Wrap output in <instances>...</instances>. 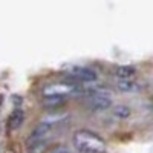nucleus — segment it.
Returning a JSON list of instances; mask_svg holds the SVG:
<instances>
[{
    "label": "nucleus",
    "instance_id": "423d86ee",
    "mask_svg": "<svg viewBox=\"0 0 153 153\" xmlns=\"http://www.w3.org/2000/svg\"><path fill=\"white\" fill-rule=\"evenodd\" d=\"M115 74H117V76L121 78V81H130L132 76L135 75V69L132 66H120Z\"/></svg>",
    "mask_w": 153,
    "mask_h": 153
},
{
    "label": "nucleus",
    "instance_id": "6e6552de",
    "mask_svg": "<svg viewBox=\"0 0 153 153\" xmlns=\"http://www.w3.org/2000/svg\"><path fill=\"white\" fill-rule=\"evenodd\" d=\"M118 87L121 89V91H124V92H132V91H136L138 89L136 84L132 83V81H120Z\"/></svg>",
    "mask_w": 153,
    "mask_h": 153
},
{
    "label": "nucleus",
    "instance_id": "f03ea898",
    "mask_svg": "<svg viewBox=\"0 0 153 153\" xmlns=\"http://www.w3.org/2000/svg\"><path fill=\"white\" fill-rule=\"evenodd\" d=\"M68 76L74 81H80V83H91L97 80V74L95 71L89 69V68H81V66H75L71 68L68 72Z\"/></svg>",
    "mask_w": 153,
    "mask_h": 153
},
{
    "label": "nucleus",
    "instance_id": "20e7f679",
    "mask_svg": "<svg viewBox=\"0 0 153 153\" xmlns=\"http://www.w3.org/2000/svg\"><path fill=\"white\" fill-rule=\"evenodd\" d=\"M75 91V86H69V84H51L45 89V95L46 97H63L71 95Z\"/></svg>",
    "mask_w": 153,
    "mask_h": 153
},
{
    "label": "nucleus",
    "instance_id": "1a4fd4ad",
    "mask_svg": "<svg viewBox=\"0 0 153 153\" xmlns=\"http://www.w3.org/2000/svg\"><path fill=\"white\" fill-rule=\"evenodd\" d=\"M51 153H69V150L66 147H58V149H54Z\"/></svg>",
    "mask_w": 153,
    "mask_h": 153
},
{
    "label": "nucleus",
    "instance_id": "39448f33",
    "mask_svg": "<svg viewBox=\"0 0 153 153\" xmlns=\"http://www.w3.org/2000/svg\"><path fill=\"white\" fill-rule=\"evenodd\" d=\"M23 121H25L23 110L22 109H16V110H12V113L8 117V127L11 130H16L23 124Z\"/></svg>",
    "mask_w": 153,
    "mask_h": 153
},
{
    "label": "nucleus",
    "instance_id": "f257e3e1",
    "mask_svg": "<svg viewBox=\"0 0 153 153\" xmlns=\"http://www.w3.org/2000/svg\"><path fill=\"white\" fill-rule=\"evenodd\" d=\"M74 146L81 153H106L103 138L89 130H78L74 135Z\"/></svg>",
    "mask_w": 153,
    "mask_h": 153
},
{
    "label": "nucleus",
    "instance_id": "7ed1b4c3",
    "mask_svg": "<svg viewBox=\"0 0 153 153\" xmlns=\"http://www.w3.org/2000/svg\"><path fill=\"white\" fill-rule=\"evenodd\" d=\"M87 103H89V106H91V109H94V110H104V109L110 107L112 98L106 92H98V94H95V95H92L91 98H89Z\"/></svg>",
    "mask_w": 153,
    "mask_h": 153
},
{
    "label": "nucleus",
    "instance_id": "0eeeda50",
    "mask_svg": "<svg viewBox=\"0 0 153 153\" xmlns=\"http://www.w3.org/2000/svg\"><path fill=\"white\" fill-rule=\"evenodd\" d=\"M113 113L117 115V117H120V118H127L130 115V109L127 106H118V107H115Z\"/></svg>",
    "mask_w": 153,
    "mask_h": 153
}]
</instances>
